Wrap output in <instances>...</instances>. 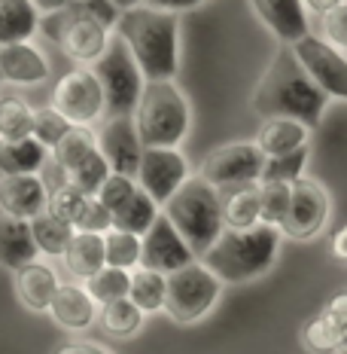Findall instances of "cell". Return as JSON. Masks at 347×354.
<instances>
[{"mask_svg": "<svg viewBox=\"0 0 347 354\" xmlns=\"http://www.w3.org/2000/svg\"><path fill=\"white\" fill-rule=\"evenodd\" d=\"M326 104L329 95L320 92L314 80L308 77V71L295 58L293 46L280 43L271 64L265 68V73L253 88V98H250L253 113L262 116V120H277V116L299 120L314 131L323 120Z\"/></svg>", "mask_w": 347, "mask_h": 354, "instance_id": "obj_1", "label": "cell"}, {"mask_svg": "<svg viewBox=\"0 0 347 354\" xmlns=\"http://www.w3.org/2000/svg\"><path fill=\"white\" fill-rule=\"evenodd\" d=\"M116 34L131 49L146 83L177 77L180 71V16L140 3L135 10L122 12Z\"/></svg>", "mask_w": 347, "mask_h": 354, "instance_id": "obj_2", "label": "cell"}, {"mask_svg": "<svg viewBox=\"0 0 347 354\" xmlns=\"http://www.w3.org/2000/svg\"><path fill=\"white\" fill-rule=\"evenodd\" d=\"M280 254V230L253 226V230H226L201 257L213 275L223 284H247L262 278Z\"/></svg>", "mask_w": 347, "mask_h": 354, "instance_id": "obj_3", "label": "cell"}, {"mask_svg": "<svg viewBox=\"0 0 347 354\" xmlns=\"http://www.w3.org/2000/svg\"><path fill=\"white\" fill-rule=\"evenodd\" d=\"M192 125V107L174 80H152L143 86L135 107V129L143 147L180 150Z\"/></svg>", "mask_w": 347, "mask_h": 354, "instance_id": "obj_4", "label": "cell"}, {"mask_svg": "<svg viewBox=\"0 0 347 354\" xmlns=\"http://www.w3.org/2000/svg\"><path fill=\"white\" fill-rule=\"evenodd\" d=\"M174 230L183 235V241L192 248V254L201 260L213 248V241L226 232L223 223V205H219V189H213L208 180L192 174L177 193L168 198L161 208Z\"/></svg>", "mask_w": 347, "mask_h": 354, "instance_id": "obj_5", "label": "cell"}, {"mask_svg": "<svg viewBox=\"0 0 347 354\" xmlns=\"http://www.w3.org/2000/svg\"><path fill=\"white\" fill-rule=\"evenodd\" d=\"M40 31L52 43H58V49L79 68L98 62L104 55V49L110 46V40H113V31L101 25L98 19L88 16L79 3L68 6L61 12H52V16H43Z\"/></svg>", "mask_w": 347, "mask_h": 354, "instance_id": "obj_6", "label": "cell"}, {"mask_svg": "<svg viewBox=\"0 0 347 354\" xmlns=\"http://www.w3.org/2000/svg\"><path fill=\"white\" fill-rule=\"evenodd\" d=\"M95 77H98L101 88H104L107 101V116H135V107L140 101L146 80L140 73L131 49L122 43V37L113 31V40L104 49V55L92 64Z\"/></svg>", "mask_w": 347, "mask_h": 354, "instance_id": "obj_7", "label": "cell"}, {"mask_svg": "<svg viewBox=\"0 0 347 354\" xmlns=\"http://www.w3.org/2000/svg\"><path fill=\"white\" fill-rule=\"evenodd\" d=\"M219 297H223V281L201 260H195L168 275L165 312L174 324H195L213 312Z\"/></svg>", "mask_w": 347, "mask_h": 354, "instance_id": "obj_8", "label": "cell"}, {"mask_svg": "<svg viewBox=\"0 0 347 354\" xmlns=\"http://www.w3.org/2000/svg\"><path fill=\"white\" fill-rule=\"evenodd\" d=\"M265 171V153L256 147V141H232L213 150L198 162V177L208 180L213 189H232L259 183Z\"/></svg>", "mask_w": 347, "mask_h": 354, "instance_id": "obj_9", "label": "cell"}, {"mask_svg": "<svg viewBox=\"0 0 347 354\" xmlns=\"http://www.w3.org/2000/svg\"><path fill=\"white\" fill-rule=\"evenodd\" d=\"M58 113L70 125H86L92 129L107 116L104 88L92 68H70L52 88V101H49Z\"/></svg>", "mask_w": 347, "mask_h": 354, "instance_id": "obj_10", "label": "cell"}, {"mask_svg": "<svg viewBox=\"0 0 347 354\" xmlns=\"http://www.w3.org/2000/svg\"><path fill=\"white\" fill-rule=\"evenodd\" d=\"M192 177V168L180 150H168V147H143L137 168V187L143 189L159 208H165L168 198Z\"/></svg>", "mask_w": 347, "mask_h": 354, "instance_id": "obj_11", "label": "cell"}, {"mask_svg": "<svg viewBox=\"0 0 347 354\" xmlns=\"http://www.w3.org/2000/svg\"><path fill=\"white\" fill-rule=\"evenodd\" d=\"M329 193L314 180V177H299L293 183V198H290V214H286L280 235L295 241H311L317 239L329 223Z\"/></svg>", "mask_w": 347, "mask_h": 354, "instance_id": "obj_12", "label": "cell"}, {"mask_svg": "<svg viewBox=\"0 0 347 354\" xmlns=\"http://www.w3.org/2000/svg\"><path fill=\"white\" fill-rule=\"evenodd\" d=\"M293 53L320 92L347 101V58L341 49H335L317 34H305L299 43H293Z\"/></svg>", "mask_w": 347, "mask_h": 354, "instance_id": "obj_13", "label": "cell"}, {"mask_svg": "<svg viewBox=\"0 0 347 354\" xmlns=\"http://www.w3.org/2000/svg\"><path fill=\"white\" fill-rule=\"evenodd\" d=\"M95 135H98V150L107 159L110 171L137 177L143 144H140V135L135 129V116H104Z\"/></svg>", "mask_w": 347, "mask_h": 354, "instance_id": "obj_14", "label": "cell"}, {"mask_svg": "<svg viewBox=\"0 0 347 354\" xmlns=\"http://www.w3.org/2000/svg\"><path fill=\"white\" fill-rule=\"evenodd\" d=\"M198 257L192 254V248L183 241V235L174 230V223L159 214V220L152 223V230L143 235V248H140V266L161 275H174L183 266L195 263Z\"/></svg>", "mask_w": 347, "mask_h": 354, "instance_id": "obj_15", "label": "cell"}, {"mask_svg": "<svg viewBox=\"0 0 347 354\" xmlns=\"http://www.w3.org/2000/svg\"><path fill=\"white\" fill-rule=\"evenodd\" d=\"M49 205V187L40 174L0 177V214L19 220H34Z\"/></svg>", "mask_w": 347, "mask_h": 354, "instance_id": "obj_16", "label": "cell"}, {"mask_svg": "<svg viewBox=\"0 0 347 354\" xmlns=\"http://www.w3.org/2000/svg\"><path fill=\"white\" fill-rule=\"evenodd\" d=\"M250 6H253L262 25L286 46H293L305 34H311L305 0H250Z\"/></svg>", "mask_w": 347, "mask_h": 354, "instance_id": "obj_17", "label": "cell"}, {"mask_svg": "<svg viewBox=\"0 0 347 354\" xmlns=\"http://www.w3.org/2000/svg\"><path fill=\"white\" fill-rule=\"evenodd\" d=\"M49 318L68 333H83L98 321V302L88 297L83 284H61L49 306Z\"/></svg>", "mask_w": 347, "mask_h": 354, "instance_id": "obj_18", "label": "cell"}, {"mask_svg": "<svg viewBox=\"0 0 347 354\" xmlns=\"http://www.w3.org/2000/svg\"><path fill=\"white\" fill-rule=\"evenodd\" d=\"M0 77L10 86H40L49 77V62L34 43L0 46Z\"/></svg>", "mask_w": 347, "mask_h": 354, "instance_id": "obj_19", "label": "cell"}, {"mask_svg": "<svg viewBox=\"0 0 347 354\" xmlns=\"http://www.w3.org/2000/svg\"><path fill=\"white\" fill-rule=\"evenodd\" d=\"M12 287H16V299L28 312H49L61 281L49 263H28L25 269L12 272Z\"/></svg>", "mask_w": 347, "mask_h": 354, "instance_id": "obj_20", "label": "cell"}, {"mask_svg": "<svg viewBox=\"0 0 347 354\" xmlns=\"http://www.w3.org/2000/svg\"><path fill=\"white\" fill-rule=\"evenodd\" d=\"M37 257H40V250H37L31 232V220L0 214V266L10 272H19L28 263H37Z\"/></svg>", "mask_w": 347, "mask_h": 354, "instance_id": "obj_21", "label": "cell"}, {"mask_svg": "<svg viewBox=\"0 0 347 354\" xmlns=\"http://www.w3.org/2000/svg\"><path fill=\"white\" fill-rule=\"evenodd\" d=\"M253 141L265 153V159H275V156H286V153H295L311 144V129L299 120L277 116V120H262Z\"/></svg>", "mask_w": 347, "mask_h": 354, "instance_id": "obj_22", "label": "cell"}, {"mask_svg": "<svg viewBox=\"0 0 347 354\" xmlns=\"http://www.w3.org/2000/svg\"><path fill=\"white\" fill-rule=\"evenodd\" d=\"M40 10L34 0H0V46L12 43H31V37L40 31Z\"/></svg>", "mask_w": 347, "mask_h": 354, "instance_id": "obj_23", "label": "cell"}, {"mask_svg": "<svg viewBox=\"0 0 347 354\" xmlns=\"http://www.w3.org/2000/svg\"><path fill=\"white\" fill-rule=\"evenodd\" d=\"M223 205V223L226 230H253L262 223V205H259V183L247 187H232L219 193Z\"/></svg>", "mask_w": 347, "mask_h": 354, "instance_id": "obj_24", "label": "cell"}, {"mask_svg": "<svg viewBox=\"0 0 347 354\" xmlns=\"http://www.w3.org/2000/svg\"><path fill=\"white\" fill-rule=\"evenodd\" d=\"M64 269L70 272V278L77 281H88L92 275H98L107 266V254H104V235H92V232H77L70 241V248L61 257Z\"/></svg>", "mask_w": 347, "mask_h": 354, "instance_id": "obj_25", "label": "cell"}, {"mask_svg": "<svg viewBox=\"0 0 347 354\" xmlns=\"http://www.w3.org/2000/svg\"><path fill=\"white\" fill-rule=\"evenodd\" d=\"M49 156H52V153H49L40 141H34V138H21V141H0V177L40 174Z\"/></svg>", "mask_w": 347, "mask_h": 354, "instance_id": "obj_26", "label": "cell"}, {"mask_svg": "<svg viewBox=\"0 0 347 354\" xmlns=\"http://www.w3.org/2000/svg\"><path fill=\"white\" fill-rule=\"evenodd\" d=\"M128 299L135 302L143 315H152V312H165V299H168V275L161 272H152V269H143L137 266L131 272V290H128Z\"/></svg>", "mask_w": 347, "mask_h": 354, "instance_id": "obj_27", "label": "cell"}, {"mask_svg": "<svg viewBox=\"0 0 347 354\" xmlns=\"http://www.w3.org/2000/svg\"><path fill=\"white\" fill-rule=\"evenodd\" d=\"M159 214H161V208L137 187V193L113 214V230H122V232H131V235L143 239V235L152 230V223L159 220Z\"/></svg>", "mask_w": 347, "mask_h": 354, "instance_id": "obj_28", "label": "cell"}, {"mask_svg": "<svg viewBox=\"0 0 347 354\" xmlns=\"http://www.w3.org/2000/svg\"><path fill=\"white\" fill-rule=\"evenodd\" d=\"M95 150H98V135H95L92 129H86V125H70V131L52 150V162L64 174H70L73 168L83 165Z\"/></svg>", "mask_w": 347, "mask_h": 354, "instance_id": "obj_29", "label": "cell"}, {"mask_svg": "<svg viewBox=\"0 0 347 354\" xmlns=\"http://www.w3.org/2000/svg\"><path fill=\"white\" fill-rule=\"evenodd\" d=\"M31 232H34V241H37V250H40L43 257H55V260H61L64 250L70 248L73 235L77 230L68 223H61L58 217H52L49 211L37 214L31 220Z\"/></svg>", "mask_w": 347, "mask_h": 354, "instance_id": "obj_30", "label": "cell"}, {"mask_svg": "<svg viewBox=\"0 0 347 354\" xmlns=\"http://www.w3.org/2000/svg\"><path fill=\"white\" fill-rule=\"evenodd\" d=\"M98 324H101V330L110 333V336L131 339V336L140 333V327H143V312L125 297V299L110 302V306H101L98 308Z\"/></svg>", "mask_w": 347, "mask_h": 354, "instance_id": "obj_31", "label": "cell"}, {"mask_svg": "<svg viewBox=\"0 0 347 354\" xmlns=\"http://www.w3.org/2000/svg\"><path fill=\"white\" fill-rule=\"evenodd\" d=\"M34 131V107L21 95H0V141H21Z\"/></svg>", "mask_w": 347, "mask_h": 354, "instance_id": "obj_32", "label": "cell"}, {"mask_svg": "<svg viewBox=\"0 0 347 354\" xmlns=\"http://www.w3.org/2000/svg\"><path fill=\"white\" fill-rule=\"evenodd\" d=\"M83 287L88 290V297L98 302V308L101 306H110V302L128 297V290H131V272L113 269V266H104V269H101L98 275L88 278Z\"/></svg>", "mask_w": 347, "mask_h": 354, "instance_id": "obj_33", "label": "cell"}, {"mask_svg": "<svg viewBox=\"0 0 347 354\" xmlns=\"http://www.w3.org/2000/svg\"><path fill=\"white\" fill-rule=\"evenodd\" d=\"M341 336H344V330L338 327V324H332L323 312L308 318L305 327H301V345L311 354H338Z\"/></svg>", "mask_w": 347, "mask_h": 354, "instance_id": "obj_34", "label": "cell"}, {"mask_svg": "<svg viewBox=\"0 0 347 354\" xmlns=\"http://www.w3.org/2000/svg\"><path fill=\"white\" fill-rule=\"evenodd\" d=\"M140 248H143V239L122 230H110L104 235V254H107V266L113 269H125L135 272L140 266Z\"/></svg>", "mask_w": 347, "mask_h": 354, "instance_id": "obj_35", "label": "cell"}, {"mask_svg": "<svg viewBox=\"0 0 347 354\" xmlns=\"http://www.w3.org/2000/svg\"><path fill=\"white\" fill-rule=\"evenodd\" d=\"M88 198H92V196H86L79 187H73L70 180H64V183H58V187L49 189V205H46V211L52 214V217L61 220V223L77 226V220H79V214H83Z\"/></svg>", "mask_w": 347, "mask_h": 354, "instance_id": "obj_36", "label": "cell"}, {"mask_svg": "<svg viewBox=\"0 0 347 354\" xmlns=\"http://www.w3.org/2000/svg\"><path fill=\"white\" fill-rule=\"evenodd\" d=\"M308 156H311V144L295 153H286V156L265 159V171L259 183H295L299 177H305Z\"/></svg>", "mask_w": 347, "mask_h": 354, "instance_id": "obj_37", "label": "cell"}, {"mask_svg": "<svg viewBox=\"0 0 347 354\" xmlns=\"http://www.w3.org/2000/svg\"><path fill=\"white\" fill-rule=\"evenodd\" d=\"M293 183H259V205H262V223L280 230L290 214Z\"/></svg>", "mask_w": 347, "mask_h": 354, "instance_id": "obj_38", "label": "cell"}, {"mask_svg": "<svg viewBox=\"0 0 347 354\" xmlns=\"http://www.w3.org/2000/svg\"><path fill=\"white\" fill-rule=\"evenodd\" d=\"M68 131H70V122L64 120V116L58 113L52 104L34 107V131H31V138H34V141H40L49 153L55 150L58 141H61Z\"/></svg>", "mask_w": 347, "mask_h": 354, "instance_id": "obj_39", "label": "cell"}, {"mask_svg": "<svg viewBox=\"0 0 347 354\" xmlns=\"http://www.w3.org/2000/svg\"><path fill=\"white\" fill-rule=\"evenodd\" d=\"M113 174L107 165V159L101 156V150H95L92 156H88L79 168H73V171L68 174V180L73 183V187H79L86 196H98V189L104 187V180Z\"/></svg>", "mask_w": 347, "mask_h": 354, "instance_id": "obj_40", "label": "cell"}, {"mask_svg": "<svg viewBox=\"0 0 347 354\" xmlns=\"http://www.w3.org/2000/svg\"><path fill=\"white\" fill-rule=\"evenodd\" d=\"M135 193H137V180H135V177H125V174L113 171L104 180V187L98 189V196H95V198H98V202L104 205L110 214H116Z\"/></svg>", "mask_w": 347, "mask_h": 354, "instance_id": "obj_41", "label": "cell"}, {"mask_svg": "<svg viewBox=\"0 0 347 354\" xmlns=\"http://www.w3.org/2000/svg\"><path fill=\"white\" fill-rule=\"evenodd\" d=\"M77 232H92V235H107L110 230H113V214H110L104 205L98 202V198H88L83 214H79L77 226H73Z\"/></svg>", "mask_w": 347, "mask_h": 354, "instance_id": "obj_42", "label": "cell"}, {"mask_svg": "<svg viewBox=\"0 0 347 354\" xmlns=\"http://www.w3.org/2000/svg\"><path fill=\"white\" fill-rule=\"evenodd\" d=\"M320 25H323V40L347 53V0L335 10H329L326 16H320Z\"/></svg>", "mask_w": 347, "mask_h": 354, "instance_id": "obj_43", "label": "cell"}, {"mask_svg": "<svg viewBox=\"0 0 347 354\" xmlns=\"http://www.w3.org/2000/svg\"><path fill=\"white\" fill-rule=\"evenodd\" d=\"M79 6H83L92 19H98L104 28H110V31H116V25H119V19H122V10L113 0H79Z\"/></svg>", "mask_w": 347, "mask_h": 354, "instance_id": "obj_44", "label": "cell"}, {"mask_svg": "<svg viewBox=\"0 0 347 354\" xmlns=\"http://www.w3.org/2000/svg\"><path fill=\"white\" fill-rule=\"evenodd\" d=\"M320 312L326 315L332 324H338L341 330H347V287H344V290H338V293H332Z\"/></svg>", "mask_w": 347, "mask_h": 354, "instance_id": "obj_45", "label": "cell"}, {"mask_svg": "<svg viewBox=\"0 0 347 354\" xmlns=\"http://www.w3.org/2000/svg\"><path fill=\"white\" fill-rule=\"evenodd\" d=\"M52 354H113V351L98 342H86V339H68V342L55 345Z\"/></svg>", "mask_w": 347, "mask_h": 354, "instance_id": "obj_46", "label": "cell"}, {"mask_svg": "<svg viewBox=\"0 0 347 354\" xmlns=\"http://www.w3.org/2000/svg\"><path fill=\"white\" fill-rule=\"evenodd\" d=\"M201 3L204 0H143V6H152V10H161V12H174V16L195 10V6H201Z\"/></svg>", "mask_w": 347, "mask_h": 354, "instance_id": "obj_47", "label": "cell"}, {"mask_svg": "<svg viewBox=\"0 0 347 354\" xmlns=\"http://www.w3.org/2000/svg\"><path fill=\"white\" fill-rule=\"evenodd\" d=\"M73 3H79V0H34V6L40 10V16H52V12H61Z\"/></svg>", "mask_w": 347, "mask_h": 354, "instance_id": "obj_48", "label": "cell"}, {"mask_svg": "<svg viewBox=\"0 0 347 354\" xmlns=\"http://www.w3.org/2000/svg\"><path fill=\"white\" fill-rule=\"evenodd\" d=\"M344 0H305V10L308 12H317V16H326L329 10H335V6H341Z\"/></svg>", "mask_w": 347, "mask_h": 354, "instance_id": "obj_49", "label": "cell"}, {"mask_svg": "<svg viewBox=\"0 0 347 354\" xmlns=\"http://www.w3.org/2000/svg\"><path fill=\"white\" fill-rule=\"evenodd\" d=\"M332 254L338 257V260H347V226L335 232V239H332Z\"/></svg>", "mask_w": 347, "mask_h": 354, "instance_id": "obj_50", "label": "cell"}, {"mask_svg": "<svg viewBox=\"0 0 347 354\" xmlns=\"http://www.w3.org/2000/svg\"><path fill=\"white\" fill-rule=\"evenodd\" d=\"M113 3L119 6L122 12H125V10H135V6H140V3H143V0H113Z\"/></svg>", "mask_w": 347, "mask_h": 354, "instance_id": "obj_51", "label": "cell"}, {"mask_svg": "<svg viewBox=\"0 0 347 354\" xmlns=\"http://www.w3.org/2000/svg\"><path fill=\"white\" fill-rule=\"evenodd\" d=\"M338 354H347V330H344V336H341V345H338Z\"/></svg>", "mask_w": 347, "mask_h": 354, "instance_id": "obj_52", "label": "cell"}, {"mask_svg": "<svg viewBox=\"0 0 347 354\" xmlns=\"http://www.w3.org/2000/svg\"><path fill=\"white\" fill-rule=\"evenodd\" d=\"M0 83H3V77H0Z\"/></svg>", "mask_w": 347, "mask_h": 354, "instance_id": "obj_53", "label": "cell"}]
</instances>
